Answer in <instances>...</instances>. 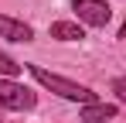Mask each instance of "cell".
<instances>
[{
	"label": "cell",
	"instance_id": "cell-2",
	"mask_svg": "<svg viewBox=\"0 0 126 123\" xmlns=\"http://www.w3.org/2000/svg\"><path fill=\"white\" fill-rule=\"evenodd\" d=\"M34 102H38V96L27 85H21V82H14V79L0 82V106H7V109H31Z\"/></svg>",
	"mask_w": 126,
	"mask_h": 123
},
{
	"label": "cell",
	"instance_id": "cell-1",
	"mask_svg": "<svg viewBox=\"0 0 126 123\" xmlns=\"http://www.w3.org/2000/svg\"><path fill=\"white\" fill-rule=\"evenodd\" d=\"M31 68V75L41 82L44 89H51V92H58L62 99H72V102H85V106H92L95 102V92L92 89H85V85H79V82L72 79H62V75H55V72H48V68H41V65H27Z\"/></svg>",
	"mask_w": 126,
	"mask_h": 123
},
{
	"label": "cell",
	"instance_id": "cell-8",
	"mask_svg": "<svg viewBox=\"0 0 126 123\" xmlns=\"http://www.w3.org/2000/svg\"><path fill=\"white\" fill-rule=\"evenodd\" d=\"M112 92L119 96V102H126V75H123V79H116V82H112Z\"/></svg>",
	"mask_w": 126,
	"mask_h": 123
},
{
	"label": "cell",
	"instance_id": "cell-6",
	"mask_svg": "<svg viewBox=\"0 0 126 123\" xmlns=\"http://www.w3.org/2000/svg\"><path fill=\"white\" fill-rule=\"evenodd\" d=\"M51 38H55V41H82L85 31H82V24H72V20H55V24H51Z\"/></svg>",
	"mask_w": 126,
	"mask_h": 123
},
{
	"label": "cell",
	"instance_id": "cell-9",
	"mask_svg": "<svg viewBox=\"0 0 126 123\" xmlns=\"http://www.w3.org/2000/svg\"><path fill=\"white\" fill-rule=\"evenodd\" d=\"M119 38H126V24H123V27H119Z\"/></svg>",
	"mask_w": 126,
	"mask_h": 123
},
{
	"label": "cell",
	"instance_id": "cell-3",
	"mask_svg": "<svg viewBox=\"0 0 126 123\" xmlns=\"http://www.w3.org/2000/svg\"><path fill=\"white\" fill-rule=\"evenodd\" d=\"M72 10H75L79 20L89 24V27H106L109 17H112V10H109L106 0H72Z\"/></svg>",
	"mask_w": 126,
	"mask_h": 123
},
{
	"label": "cell",
	"instance_id": "cell-7",
	"mask_svg": "<svg viewBox=\"0 0 126 123\" xmlns=\"http://www.w3.org/2000/svg\"><path fill=\"white\" fill-rule=\"evenodd\" d=\"M0 75H7V79L21 75V62H14L10 55H3V51H0Z\"/></svg>",
	"mask_w": 126,
	"mask_h": 123
},
{
	"label": "cell",
	"instance_id": "cell-5",
	"mask_svg": "<svg viewBox=\"0 0 126 123\" xmlns=\"http://www.w3.org/2000/svg\"><path fill=\"white\" fill-rule=\"evenodd\" d=\"M112 116H116V106L112 102H92V106H85L79 113V120H85V123H106Z\"/></svg>",
	"mask_w": 126,
	"mask_h": 123
},
{
	"label": "cell",
	"instance_id": "cell-4",
	"mask_svg": "<svg viewBox=\"0 0 126 123\" xmlns=\"http://www.w3.org/2000/svg\"><path fill=\"white\" fill-rule=\"evenodd\" d=\"M0 38L27 44V41H34V31H31V24H24V20H14V17H7V14H0Z\"/></svg>",
	"mask_w": 126,
	"mask_h": 123
}]
</instances>
